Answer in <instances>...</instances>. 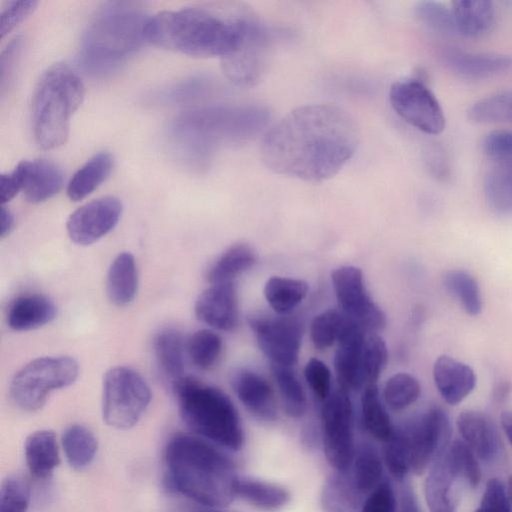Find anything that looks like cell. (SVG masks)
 Listing matches in <instances>:
<instances>
[{
	"mask_svg": "<svg viewBox=\"0 0 512 512\" xmlns=\"http://www.w3.org/2000/svg\"><path fill=\"white\" fill-rule=\"evenodd\" d=\"M358 143V127L347 111L331 104L304 105L265 132L261 158L274 173L322 182L345 166Z\"/></svg>",
	"mask_w": 512,
	"mask_h": 512,
	"instance_id": "1",
	"label": "cell"
},
{
	"mask_svg": "<svg viewBox=\"0 0 512 512\" xmlns=\"http://www.w3.org/2000/svg\"><path fill=\"white\" fill-rule=\"evenodd\" d=\"M257 18L241 8L198 5L149 18L147 41L195 57L221 59L243 43Z\"/></svg>",
	"mask_w": 512,
	"mask_h": 512,
	"instance_id": "2",
	"label": "cell"
},
{
	"mask_svg": "<svg viewBox=\"0 0 512 512\" xmlns=\"http://www.w3.org/2000/svg\"><path fill=\"white\" fill-rule=\"evenodd\" d=\"M270 119L269 108L258 103L210 105L178 115L169 136L189 163L204 167L219 149L256 138Z\"/></svg>",
	"mask_w": 512,
	"mask_h": 512,
	"instance_id": "3",
	"label": "cell"
},
{
	"mask_svg": "<svg viewBox=\"0 0 512 512\" xmlns=\"http://www.w3.org/2000/svg\"><path fill=\"white\" fill-rule=\"evenodd\" d=\"M165 481L173 491L208 508L229 505L235 496V464L211 442L180 434L164 451Z\"/></svg>",
	"mask_w": 512,
	"mask_h": 512,
	"instance_id": "4",
	"label": "cell"
},
{
	"mask_svg": "<svg viewBox=\"0 0 512 512\" xmlns=\"http://www.w3.org/2000/svg\"><path fill=\"white\" fill-rule=\"evenodd\" d=\"M149 18L136 3L116 1L104 5L83 33L79 50L82 67L94 75L119 68L148 42Z\"/></svg>",
	"mask_w": 512,
	"mask_h": 512,
	"instance_id": "5",
	"label": "cell"
},
{
	"mask_svg": "<svg viewBox=\"0 0 512 512\" xmlns=\"http://www.w3.org/2000/svg\"><path fill=\"white\" fill-rule=\"evenodd\" d=\"M172 389L180 416L192 431L223 448H242L244 432L239 414L222 390L192 376H184Z\"/></svg>",
	"mask_w": 512,
	"mask_h": 512,
	"instance_id": "6",
	"label": "cell"
},
{
	"mask_svg": "<svg viewBox=\"0 0 512 512\" xmlns=\"http://www.w3.org/2000/svg\"><path fill=\"white\" fill-rule=\"evenodd\" d=\"M84 95L80 77L66 65L55 64L41 75L32 99L33 133L40 148L51 150L66 142L70 119Z\"/></svg>",
	"mask_w": 512,
	"mask_h": 512,
	"instance_id": "7",
	"label": "cell"
},
{
	"mask_svg": "<svg viewBox=\"0 0 512 512\" xmlns=\"http://www.w3.org/2000/svg\"><path fill=\"white\" fill-rule=\"evenodd\" d=\"M78 374V363L72 357L37 358L23 366L12 378L11 399L23 410H39L51 391L70 386Z\"/></svg>",
	"mask_w": 512,
	"mask_h": 512,
	"instance_id": "8",
	"label": "cell"
},
{
	"mask_svg": "<svg viewBox=\"0 0 512 512\" xmlns=\"http://www.w3.org/2000/svg\"><path fill=\"white\" fill-rule=\"evenodd\" d=\"M151 402L146 380L132 368L117 366L103 378L102 416L116 429H129L137 424Z\"/></svg>",
	"mask_w": 512,
	"mask_h": 512,
	"instance_id": "9",
	"label": "cell"
},
{
	"mask_svg": "<svg viewBox=\"0 0 512 512\" xmlns=\"http://www.w3.org/2000/svg\"><path fill=\"white\" fill-rule=\"evenodd\" d=\"M353 407L349 391L339 387L321 409V441L326 459L335 471H348L356 446Z\"/></svg>",
	"mask_w": 512,
	"mask_h": 512,
	"instance_id": "10",
	"label": "cell"
},
{
	"mask_svg": "<svg viewBox=\"0 0 512 512\" xmlns=\"http://www.w3.org/2000/svg\"><path fill=\"white\" fill-rule=\"evenodd\" d=\"M389 102L397 115L416 129L431 135L444 130L441 105L421 80L409 78L394 82L389 90Z\"/></svg>",
	"mask_w": 512,
	"mask_h": 512,
	"instance_id": "11",
	"label": "cell"
},
{
	"mask_svg": "<svg viewBox=\"0 0 512 512\" xmlns=\"http://www.w3.org/2000/svg\"><path fill=\"white\" fill-rule=\"evenodd\" d=\"M403 426L408 441L410 471L421 475L436 455L448 446L449 419L442 408L432 407Z\"/></svg>",
	"mask_w": 512,
	"mask_h": 512,
	"instance_id": "12",
	"label": "cell"
},
{
	"mask_svg": "<svg viewBox=\"0 0 512 512\" xmlns=\"http://www.w3.org/2000/svg\"><path fill=\"white\" fill-rule=\"evenodd\" d=\"M248 323L262 352L272 364L291 367L298 360L302 323L294 317L251 315Z\"/></svg>",
	"mask_w": 512,
	"mask_h": 512,
	"instance_id": "13",
	"label": "cell"
},
{
	"mask_svg": "<svg viewBox=\"0 0 512 512\" xmlns=\"http://www.w3.org/2000/svg\"><path fill=\"white\" fill-rule=\"evenodd\" d=\"M332 282L343 313L354 319L365 332L375 334L383 329L385 314L368 294L359 268L338 267L332 272Z\"/></svg>",
	"mask_w": 512,
	"mask_h": 512,
	"instance_id": "14",
	"label": "cell"
},
{
	"mask_svg": "<svg viewBox=\"0 0 512 512\" xmlns=\"http://www.w3.org/2000/svg\"><path fill=\"white\" fill-rule=\"evenodd\" d=\"M271 43L272 31L257 19L242 45L221 59L227 79L240 87L257 84L265 73Z\"/></svg>",
	"mask_w": 512,
	"mask_h": 512,
	"instance_id": "15",
	"label": "cell"
},
{
	"mask_svg": "<svg viewBox=\"0 0 512 512\" xmlns=\"http://www.w3.org/2000/svg\"><path fill=\"white\" fill-rule=\"evenodd\" d=\"M121 214L122 204L115 197L90 201L69 216L66 223L68 236L77 245H91L113 230Z\"/></svg>",
	"mask_w": 512,
	"mask_h": 512,
	"instance_id": "16",
	"label": "cell"
},
{
	"mask_svg": "<svg viewBox=\"0 0 512 512\" xmlns=\"http://www.w3.org/2000/svg\"><path fill=\"white\" fill-rule=\"evenodd\" d=\"M365 333L354 319L342 312L334 367L339 386L347 391L365 387L363 372Z\"/></svg>",
	"mask_w": 512,
	"mask_h": 512,
	"instance_id": "17",
	"label": "cell"
},
{
	"mask_svg": "<svg viewBox=\"0 0 512 512\" xmlns=\"http://www.w3.org/2000/svg\"><path fill=\"white\" fill-rule=\"evenodd\" d=\"M197 319L212 328L233 330L238 323L237 292L233 282L212 284L195 303Z\"/></svg>",
	"mask_w": 512,
	"mask_h": 512,
	"instance_id": "18",
	"label": "cell"
},
{
	"mask_svg": "<svg viewBox=\"0 0 512 512\" xmlns=\"http://www.w3.org/2000/svg\"><path fill=\"white\" fill-rule=\"evenodd\" d=\"M231 384L240 402L256 419L268 423L277 418L274 393L264 377L240 369L233 373Z\"/></svg>",
	"mask_w": 512,
	"mask_h": 512,
	"instance_id": "19",
	"label": "cell"
},
{
	"mask_svg": "<svg viewBox=\"0 0 512 512\" xmlns=\"http://www.w3.org/2000/svg\"><path fill=\"white\" fill-rule=\"evenodd\" d=\"M440 57L446 67L466 78H488L512 70L510 55L448 48L441 52Z\"/></svg>",
	"mask_w": 512,
	"mask_h": 512,
	"instance_id": "20",
	"label": "cell"
},
{
	"mask_svg": "<svg viewBox=\"0 0 512 512\" xmlns=\"http://www.w3.org/2000/svg\"><path fill=\"white\" fill-rule=\"evenodd\" d=\"M433 378L444 401L457 405L475 388L476 375L467 364L450 356L442 355L434 363Z\"/></svg>",
	"mask_w": 512,
	"mask_h": 512,
	"instance_id": "21",
	"label": "cell"
},
{
	"mask_svg": "<svg viewBox=\"0 0 512 512\" xmlns=\"http://www.w3.org/2000/svg\"><path fill=\"white\" fill-rule=\"evenodd\" d=\"M444 449L432 461L424 482V494L429 512L456 511V482L459 479L448 466L443 454Z\"/></svg>",
	"mask_w": 512,
	"mask_h": 512,
	"instance_id": "22",
	"label": "cell"
},
{
	"mask_svg": "<svg viewBox=\"0 0 512 512\" xmlns=\"http://www.w3.org/2000/svg\"><path fill=\"white\" fill-rule=\"evenodd\" d=\"M457 427L463 441L479 459L490 462L499 450V441L492 420L483 412L462 411L457 419Z\"/></svg>",
	"mask_w": 512,
	"mask_h": 512,
	"instance_id": "23",
	"label": "cell"
},
{
	"mask_svg": "<svg viewBox=\"0 0 512 512\" xmlns=\"http://www.w3.org/2000/svg\"><path fill=\"white\" fill-rule=\"evenodd\" d=\"M57 307L47 296L38 293L25 294L13 301L7 323L14 331H30L55 319Z\"/></svg>",
	"mask_w": 512,
	"mask_h": 512,
	"instance_id": "24",
	"label": "cell"
},
{
	"mask_svg": "<svg viewBox=\"0 0 512 512\" xmlns=\"http://www.w3.org/2000/svg\"><path fill=\"white\" fill-rule=\"evenodd\" d=\"M23 193L30 203L44 202L56 195L63 185L61 169L48 160L22 161Z\"/></svg>",
	"mask_w": 512,
	"mask_h": 512,
	"instance_id": "25",
	"label": "cell"
},
{
	"mask_svg": "<svg viewBox=\"0 0 512 512\" xmlns=\"http://www.w3.org/2000/svg\"><path fill=\"white\" fill-rule=\"evenodd\" d=\"M234 490L236 497L264 512L280 511L291 500L285 487L252 477L237 476Z\"/></svg>",
	"mask_w": 512,
	"mask_h": 512,
	"instance_id": "26",
	"label": "cell"
},
{
	"mask_svg": "<svg viewBox=\"0 0 512 512\" xmlns=\"http://www.w3.org/2000/svg\"><path fill=\"white\" fill-rule=\"evenodd\" d=\"M154 355L159 372L171 387L184 377L186 342L172 328L160 331L154 341Z\"/></svg>",
	"mask_w": 512,
	"mask_h": 512,
	"instance_id": "27",
	"label": "cell"
},
{
	"mask_svg": "<svg viewBox=\"0 0 512 512\" xmlns=\"http://www.w3.org/2000/svg\"><path fill=\"white\" fill-rule=\"evenodd\" d=\"M363 503L350 471H335L325 480L320 506L323 512H356Z\"/></svg>",
	"mask_w": 512,
	"mask_h": 512,
	"instance_id": "28",
	"label": "cell"
},
{
	"mask_svg": "<svg viewBox=\"0 0 512 512\" xmlns=\"http://www.w3.org/2000/svg\"><path fill=\"white\" fill-rule=\"evenodd\" d=\"M451 10L456 33L465 37H479L489 32L495 22V8L486 0H457Z\"/></svg>",
	"mask_w": 512,
	"mask_h": 512,
	"instance_id": "29",
	"label": "cell"
},
{
	"mask_svg": "<svg viewBox=\"0 0 512 512\" xmlns=\"http://www.w3.org/2000/svg\"><path fill=\"white\" fill-rule=\"evenodd\" d=\"M24 455L27 467L34 477L48 478L60 463L54 432L38 430L31 433L24 444Z\"/></svg>",
	"mask_w": 512,
	"mask_h": 512,
	"instance_id": "30",
	"label": "cell"
},
{
	"mask_svg": "<svg viewBox=\"0 0 512 512\" xmlns=\"http://www.w3.org/2000/svg\"><path fill=\"white\" fill-rule=\"evenodd\" d=\"M107 294L117 306L131 303L138 290V272L134 256L122 252L111 263L107 274Z\"/></svg>",
	"mask_w": 512,
	"mask_h": 512,
	"instance_id": "31",
	"label": "cell"
},
{
	"mask_svg": "<svg viewBox=\"0 0 512 512\" xmlns=\"http://www.w3.org/2000/svg\"><path fill=\"white\" fill-rule=\"evenodd\" d=\"M113 158L107 152H100L89 159L72 176L67 194L72 201H79L97 189L109 176Z\"/></svg>",
	"mask_w": 512,
	"mask_h": 512,
	"instance_id": "32",
	"label": "cell"
},
{
	"mask_svg": "<svg viewBox=\"0 0 512 512\" xmlns=\"http://www.w3.org/2000/svg\"><path fill=\"white\" fill-rule=\"evenodd\" d=\"M349 471L361 494H369L384 479L383 458L373 444L363 442L356 447Z\"/></svg>",
	"mask_w": 512,
	"mask_h": 512,
	"instance_id": "33",
	"label": "cell"
},
{
	"mask_svg": "<svg viewBox=\"0 0 512 512\" xmlns=\"http://www.w3.org/2000/svg\"><path fill=\"white\" fill-rule=\"evenodd\" d=\"M61 444L67 462L75 470L88 467L95 458L98 448L94 433L79 424L71 425L63 432Z\"/></svg>",
	"mask_w": 512,
	"mask_h": 512,
	"instance_id": "34",
	"label": "cell"
},
{
	"mask_svg": "<svg viewBox=\"0 0 512 512\" xmlns=\"http://www.w3.org/2000/svg\"><path fill=\"white\" fill-rule=\"evenodd\" d=\"M256 261V255L251 246L237 243L223 252L212 264L207 280L211 284L232 282V279L251 268Z\"/></svg>",
	"mask_w": 512,
	"mask_h": 512,
	"instance_id": "35",
	"label": "cell"
},
{
	"mask_svg": "<svg viewBox=\"0 0 512 512\" xmlns=\"http://www.w3.org/2000/svg\"><path fill=\"white\" fill-rule=\"evenodd\" d=\"M361 416L364 429L373 438L384 442L393 433L395 426L381 401L376 384L364 387L361 397Z\"/></svg>",
	"mask_w": 512,
	"mask_h": 512,
	"instance_id": "36",
	"label": "cell"
},
{
	"mask_svg": "<svg viewBox=\"0 0 512 512\" xmlns=\"http://www.w3.org/2000/svg\"><path fill=\"white\" fill-rule=\"evenodd\" d=\"M264 296L278 314L293 310L306 297L308 285L305 281L284 277H271L264 286Z\"/></svg>",
	"mask_w": 512,
	"mask_h": 512,
	"instance_id": "37",
	"label": "cell"
},
{
	"mask_svg": "<svg viewBox=\"0 0 512 512\" xmlns=\"http://www.w3.org/2000/svg\"><path fill=\"white\" fill-rule=\"evenodd\" d=\"M486 200L496 213H512V162L497 163L484 179Z\"/></svg>",
	"mask_w": 512,
	"mask_h": 512,
	"instance_id": "38",
	"label": "cell"
},
{
	"mask_svg": "<svg viewBox=\"0 0 512 512\" xmlns=\"http://www.w3.org/2000/svg\"><path fill=\"white\" fill-rule=\"evenodd\" d=\"M277 382L285 413L292 418L303 416L307 410V398L295 373L287 366L271 365Z\"/></svg>",
	"mask_w": 512,
	"mask_h": 512,
	"instance_id": "39",
	"label": "cell"
},
{
	"mask_svg": "<svg viewBox=\"0 0 512 512\" xmlns=\"http://www.w3.org/2000/svg\"><path fill=\"white\" fill-rule=\"evenodd\" d=\"M443 283L449 293L458 299L467 314L476 316L481 313L480 288L470 273L460 269L450 270L444 275Z\"/></svg>",
	"mask_w": 512,
	"mask_h": 512,
	"instance_id": "40",
	"label": "cell"
},
{
	"mask_svg": "<svg viewBox=\"0 0 512 512\" xmlns=\"http://www.w3.org/2000/svg\"><path fill=\"white\" fill-rule=\"evenodd\" d=\"M222 339L212 330L202 329L193 333L186 342L187 356L199 370H209L220 358Z\"/></svg>",
	"mask_w": 512,
	"mask_h": 512,
	"instance_id": "41",
	"label": "cell"
},
{
	"mask_svg": "<svg viewBox=\"0 0 512 512\" xmlns=\"http://www.w3.org/2000/svg\"><path fill=\"white\" fill-rule=\"evenodd\" d=\"M444 458L459 480L476 487L481 480V469L476 455L462 440H455L443 450Z\"/></svg>",
	"mask_w": 512,
	"mask_h": 512,
	"instance_id": "42",
	"label": "cell"
},
{
	"mask_svg": "<svg viewBox=\"0 0 512 512\" xmlns=\"http://www.w3.org/2000/svg\"><path fill=\"white\" fill-rule=\"evenodd\" d=\"M468 117L477 123H512V90L478 100L468 110Z\"/></svg>",
	"mask_w": 512,
	"mask_h": 512,
	"instance_id": "43",
	"label": "cell"
},
{
	"mask_svg": "<svg viewBox=\"0 0 512 512\" xmlns=\"http://www.w3.org/2000/svg\"><path fill=\"white\" fill-rule=\"evenodd\" d=\"M383 443V462L391 476L402 481L410 472L409 448L404 426L395 427L393 433Z\"/></svg>",
	"mask_w": 512,
	"mask_h": 512,
	"instance_id": "44",
	"label": "cell"
},
{
	"mask_svg": "<svg viewBox=\"0 0 512 512\" xmlns=\"http://www.w3.org/2000/svg\"><path fill=\"white\" fill-rule=\"evenodd\" d=\"M421 388L416 378L407 373L391 376L384 386V400L395 411L412 405L420 396Z\"/></svg>",
	"mask_w": 512,
	"mask_h": 512,
	"instance_id": "45",
	"label": "cell"
},
{
	"mask_svg": "<svg viewBox=\"0 0 512 512\" xmlns=\"http://www.w3.org/2000/svg\"><path fill=\"white\" fill-rule=\"evenodd\" d=\"M209 79L204 77H191L162 89L155 95L157 103L178 104L200 99L212 90Z\"/></svg>",
	"mask_w": 512,
	"mask_h": 512,
	"instance_id": "46",
	"label": "cell"
},
{
	"mask_svg": "<svg viewBox=\"0 0 512 512\" xmlns=\"http://www.w3.org/2000/svg\"><path fill=\"white\" fill-rule=\"evenodd\" d=\"M414 11L418 21L430 31L441 35L457 34L451 7L437 1H422Z\"/></svg>",
	"mask_w": 512,
	"mask_h": 512,
	"instance_id": "47",
	"label": "cell"
},
{
	"mask_svg": "<svg viewBox=\"0 0 512 512\" xmlns=\"http://www.w3.org/2000/svg\"><path fill=\"white\" fill-rule=\"evenodd\" d=\"M31 500L29 481L20 475L7 476L0 488V512H26Z\"/></svg>",
	"mask_w": 512,
	"mask_h": 512,
	"instance_id": "48",
	"label": "cell"
},
{
	"mask_svg": "<svg viewBox=\"0 0 512 512\" xmlns=\"http://www.w3.org/2000/svg\"><path fill=\"white\" fill-rule=\"evenodd\" d=\"M388 359L385 341L377 334H370L363 348V372L365 386L376 384Z\"/></svg>",
	"mask_w": 512,
	"mask_h": 512,
	"instance_id": "49",
	"label": "cell"
},
{
	"mask_svg": "<svg viewBox=\"0 0 512 512\" xmlns=\"http://www.w3.org/2000/svg\"><path fill=\"white\" fill-rule=\"evenodd\" d=\"M341 316V310L329 309L314 317L310 326V335L317 349H326L337 340Z\"/></svg>",
	"mask_w": 512,
	"mask_h": 512,
	"instance_id": "50",
	"label": "cell"
},
{
	"mask_svg": "<svg viewBox=\"0 0 512 512\" xmlns=\"http://www.w3.org/2000/svg\"><path fill=\"white\" fill-rule=\"evenodd\" d=\"M34 0H13L5 2L0 13V36L3 38L20 23L25 21L36 9Z\"/></svg>",
	"mask_w": 512,
	"mask_h": 512,
	"instance_id": "51",
	"label": "cell"
},
{
	"mask_svg": "<svg viewBox=\"0 0 512 512\" xmlns=\"http://www.w3.org/2000/svg\"><path fill=\"white\" fill-rule=\"evenodd\" d=\"M483 153L497 163L512 162V130H495L482 140Z\"/></svg>",
	"mask_w": 512,
	"mask_h": 512,
	"instance_id": "52",
	"label": "cell"
},
{
	"mask_svg": "<svg viewBox=\"0 0 512 512\" xmlns=\"http://www.w3.org/2000/svg\"><path fill=\"white\" fill-rule=\"evenodd\" d=\"M398 504L391 482L384 478L365 498L360 512H397Z\"/></svg>",
	"mask_w": 512,
	"mask_h": 512,
	"instance_id": "53",
	"label": "cell"
},
{
	"mask_svg": "<svg viewBox=\"0 0 512 512\" xmlns=\"http://www.w3.org/2000/svg\"><path fill=\"white\" fill-rule=\"evenodd\" d=\"M305 379L314 395L325 401L331 391V373L325 363L316 358H311L304 368Z\"/></svg>",
	"mask_w": 512,
	"mask_h": 512,
	"instance_id": "54",
	"label": "cell"
},
{
	"mask_svg": "<svg viewBox=\"0 0 512 512\" xmlns=\"http://www.w3.org/2000/svg\"><path fill=\"white\" fill-rule=\"evenodd\" d=\"M476 512H511L509 494L499 479L487 482Z\"/></svg>",
	"mask_w": 512,
	"mask_h": 512,
	"instance_id": "55",
	"label": "cell"
},
{
	"mask_svg": "<svg viewBox=\"0 0 512 512\" xmlns=\"http://www.w3.org/2000/svg\"><path fill=\"white\" fill-rule=\"evenodd\" d=\"M424 164L428 172L439 180L446 179L450 174V161L444 147L431 142L424 147Z\"/></svg>",
	"mask_w": 512,
	"mask_h": 512,
	"instance_id": "56",
	"label": "cell"
},
{
	"mask_svg": "<svg viewBox=\"0 0 512 512\" xmlns=\"http://www.w3.org/2000/svg\"><path fill=\"white\" fill-rule=\"evenodd\" d=\"M24 171L20 162L12 172L0 175V198L2 205L12 200L23 190Z\"/></svg>",
	"mask_w": 512,
	"mask_h": 512,
	"instance_id": "57",
	"label": "cell"
},
{
	"mask_svg": "<svg viewBox=\"0 0 512 512\" xmlns=\"http://www.w3.org/2000/svg\"><path fill=\"white\" fill-rule=\"evenodd\" d=\"M21 44V39L16 38L2 53L0 60V78L2 89H4L5 85L9 84L12 76L14 75V70L16 68L21 51Z\"/></svg>",
	"mask_w": 512,
	"mask_h": 512,
	"instance_id": "58",
	"label": "cell"
},
{
	"mask_svg": "<svg viewBox=\"0 0 512 512\" xmlns=\"http://www.w3.org/2000/svg\"><path fill=\"white\" fill-rule=\"evenodd\" d=\"M397 512H421L415 493L408 485L401 490Z\"/></svg>",
	"mask_w": 512,
	"mask_h": 512,
	"instance_id": "59",
	"label": "cell"
},
{
	"mask_svg": "<svg viewBox=\"0 0 512 512\" xmlns=\"http://www.w3.org/2000/svg\"><path fill=\"white\" fill-rule=\"evenodd\" d=\"M0 220V235L3 238L8 235L14 227V216L4 205L1 207Z\"/></svg>",
	"mask_w": 512,
	"mask_h": 512,
	"instance_id": "60",
	"label": "cell"
},
{
	"mask_svg": "<svg viewBox=\"0 0 512 512\" xmlns=\"http://www.w3.org/2000/svg\"><path fill=\"white\" fill-rule=\"evenodd\" d=\"M500 423L508 441L512 445V411L502 412Z\"/></svg>",
	"mask_w": 512,
	"mask_h": 512,
	"instance_id": "61",
	"label": "cell"
},
{
	"mask_svg": "<svg viewBox=\"0 0 512 512\" xmlns=\"http://www.w3.org/2000/svg\"><path fill=\"white\" fill-rule=\"evenodd\" d=\"M196 512H224V511L217 510L216 508H209L207 510H200V511H196Z\"/></svg>",
	"mask_w": 512,
	"mask_h": 512,
	"instance_id": "62",
	"label": "cell"
},
{
	"mask_svg": "<svg viewBox=\"0 0 512 512\" xmlns=\"http://www.w3.org/2000/svg\"><path fill=\"white\" fill-rule=\"evenodd\" d=\"M510 492H512V479L510 481Z\"/></svg>",
	"mask_w": 512,
	"mask_h": 512,
	"instance_id": "63",
	"label": "cell"
},
{
	"mask_svg": "<svg viewBox=\"0 0 512 512\" xmlns=\"http://www.w3.org/2000/svg\"><path fill=\"white\" fill-rule=\"evenodd\" d=\"M511 496H512V492H510Z\"/></svg>",
	"mask_w": 512,
	"mask_h": 512,
	"instance_id": "64",
	"label": "cell"
}]
</instances>
